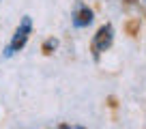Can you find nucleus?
<instances>
[{"label": "nucleus", "mask_w": 146, "mask_h": 129, "mask_svg": "<svg viewBox=\"0 0 146 129\" xmlns=\"http://www.w3.org/2000/svg\"><path fill=\"white\" fill-rule=\"evenodd\" d=\"M112 39H114V28L110 26V24L101 26L99 32L95 35V41H92V52H95V54L105 52L110 45H112Z\"/></svg>", "instance_id": "nucleus-2"}, {"label": "nucleus", "mask_w": 146, "mask_h": 129, "mask_svg": "<svg viewBox=\"0 0 146 129\" xmlns=\"http://www.w3.org/2000/svg\"><path fill=\"white\" fill-rule=\"evenodd\" d=\"M90 22H92V11L88 9V7L80 5L78 11H75V15H73V24H75L78 28H84V26H88Z\"/></svg>", "instance_id": "nucleus-3"}, {"label": "nucleus", "mask_w": 146, "mask_h": 129, "mask_svg": "<svg viewBox=\"0 0 146 129\" xmlns=\"http://www.w3.org/2000/svg\"><path fill=\"white\" fill-rule=\"evenodd\" d=\"M30 30H32V22H30V17H24V19H22V24L17 26V30H15L13 39H11L9 47H7V56L15 54L17 50H22V47L26 45L28 37H30Z\"/></svg>", "instance_id": "nucleus-1"}]
</instances>
